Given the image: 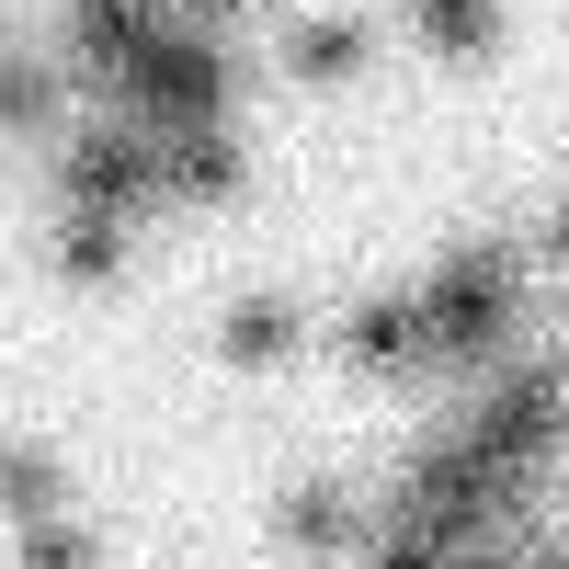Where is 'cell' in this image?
<instances>
[{"instance_id":"cell-1","label":"cell","mask_w":569,"mask_h":569,"mask_svg":"<svg viewBox=\"0 0 569 569\" xmlns=\"http://www.w3.org/2000/svg\"><path fill=\"white\" fill-rule=\"evenodd\" d=\"M410 297H421V365L490 376L512 353V330H525V240H456Z\"/></svg>"},{"instance_id":"cell-2","label":"cell","mask_w":569,"mask_h":569,"mask_svg":"<svg viewBox=\"0 0 569 569\" xmlns=\"http://www.w3.org/2000/svg\"><path fill=\"white\" fill-rule=\"evenodd\" d=\"M46 182H58V217H149L171 206L160 194V137L137 114H91L58 137V160H46Z\"/></svg>"},{"instance_id":"cell-3","label":"cell","mask_w":569,"mask_h":569,"mask_svg":"<svg viewBox=\"0 0 569 569\" xmlns=\"http://www.w3.org/2000/svg\"><path fill=\"white\" fill-rule=\"evenodd\" d=\"M365 536H376V512H365L342 479H284V490H273V547L353 569V547H365Z\"/></svg>"},{"instance_id":"cell-4","label":"cell","mask_w":569,"mask_h":569,"mask_svg":"<svg viewBox=\"0 0 569 569\" xmlns=\"http://www.w3.org/2000/svg\"><path fill=\"white\" fill-rule=\"evenodd\" d=\"M342 365H365V376H421V297L410 284H376V297H353L342 308Z\"/></svg>"},{"instance_id":"cell-5","label":"cell","mask_w":569,"mask_h":569,"mask_svg":"<svg viewBox=\"0 0 569 569\" xmlns=\"http://www.w3.org/2000/svg\"><path fill=\"white\" fill-rule=\"evenodd\" d=\"M365 69H376V12H297L284 23V80L353 91Z\"/></svg>"},{"instance_id":"cell-6","label":"cell","mask_w":569,"mask_h":569,"mask_svg":"<svg viewBox=\"0 0 569 569\" xmlns=\"http://www.w3.org/2000/svg\"><path fill=\"white\" fill-rule=\"evenodd\" d=\"M240 182H251V149H240L228 126L160 137V194H171V206H240Z\"/></svg>"},{"instance_id":"cell-7","label":"cell","mask_w":569,"mask_h":569,"mask_svg":"<svg viewBox=\"0 0 569 569\" xmlns=\"http://www.w3.org/2000/svg\"><path fill=\"white\" fill-rule=\"evenodd\" d=\"M217 353L240 365V376L297 365V353H308V308H297V297H228V319H217Z\"/></svg>"},{"instance_id":"cell-8","label":"cell","mask_w":569,"mask_h":569,"mask_svg":"<svg viewBox=\"0 0 569 569\" xmlns=\"http://www.w3.org/2000/svg\"><path fill=\"white\" fill-rule=\"evenodd\" d=\"M399 23H410V46H421L433 69L501 58V0H399Z\"/></svg>"},{"instance_id":"cell-9","label":"cell","mask_w":569,"mask_h":569,"mask_svg":"<svg viewBox=\"0 0 569 569\" xmlns=\"http://www.w3.org/2000/svg\"><path fill=\"white\" fill-rule=\"evenodd\" d=\"M46 262H58V284L103 297V284L137 262V217H46Z\"/></svg>"},{"instance_id":"cell-10","label":"cell","mask_w":569,"mask_h":569,"mask_svg":"<svg viewBox=\"0 0 569 569\" xmlns=\"http://www.w3.org/2000/svg\"><path fill=\"white\" fill-rule=\"evenodd\" d=\"M69 103V58H34V46H12V69H0V114H12V137H46Z\"/></svg>"},{"instance_id":"cell-11","label":"cell","mask_w":569,"mask_h":569,"mask_svg":"<svg viewBox=\"0 0 569 569\" xmlns=\"http://www.w3.org/2000/svg\"><path fill=\"white\" fill-rule=\"evenodd\" d=\"M0 490H12V525H46V512H58V456H46V445H12Z\"/></svg>"},{"instance_id":"cell-12","label":"cell","mask_w":569,"mask_h":569,"mask_svg":"<svg viewBox=\"0 0 569 569\" xmlns=\"http://www.w3.org/2000/svg\"><path fill=\"white\" fill-rule=\"evenodd\" d=\"M12 536H23V569H91V536L58 525V512H46V525H12Z\"/></svg>"},{"instance_id":"cell-13","label":"cell","mask_w":569,"mask_h":569,"mask_svg":"<svg viewBox=\"0 0 569 569\" xmlns=\"http://www.w3.org/2000/svg\"><path fill=\"white\" fill-rule=\"evenodd\" d=\"M490 569H569V547H547V536H512V547H490Z\"/></svg>"},{"instance_id":"cell-14","label":"cell","mask_w":569,"mask_h":569,"mask_svg":"<svg viewBox=\"0 0 569 569\" xmlns=\"http://www.w3.org/2000/svg\"><path fill=\"white\" fill-rule=\"evenodd\" d=\"M171 12H182V23H206V34H217V23H240V12H251V0H171Z\"/></svg>"},{"instance_id":"cell-15","label":"cell","mask_w":569,"mask_h":569,"mask_svg":"<svg viewBox=\"0 0 569 569\" xmlns=\"http://www.w3.org/2000/svg\"><path fill=\"white\" fill-rule=\"evenodd\" d=\"M536 251H547V273H569V206L547 217V240H536Z\"/></svg>"}]
</instances>
